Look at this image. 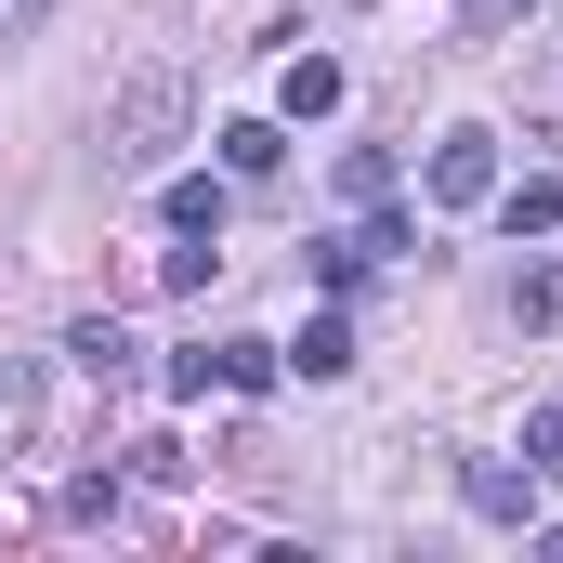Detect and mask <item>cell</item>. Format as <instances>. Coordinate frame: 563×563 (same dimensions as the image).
Segmentation results:
<instances>
[{"mask_svg":"<svg viewBox=\"0 0 563 563\" xmlns=\"http://www.w3.org/2000/svg\"><path fill=\"white\" fill-rule=\"evenodd\" d=\"M170 119H184V92H170V79H132V106L106 119V157H119V170H157V157H170Z\"/></svg>","mask_w":563,"mask_h":563,"instance_id":"cell-1","label":"cell"},{"mask_svg":"<svg viewBox=\"0 0 563 563\" xmlns=\"http://www.w3.org/2000/svg\"><path fill=\"white\" fill-rule=\"evenodd\" d=\"M498 197V132H445L432 144V210H485Z\"/></svg>","mask_w":563,"mask_h":563,"instance_id":"cell-2","label":"cell"},{"mask_svg":"<svg viewBox=\"0 0 563 563\" xmlns=\"http://www.w3.org/2000/svg\"><path fill=\"white\" fill-rule=\"evenodd\" d=\"M459 498H472L485 525H525V511H538V459H525V472H511V459H472V472H459Z\"/></svg>","mask_w":563,"mask_h":563,"instance_id":"cell-3","label":"cell"},{"mask_svg":"<svg viewBox=\"0 0 563 563\" xmlns=\"http://www.w3.org/2000/svg\"><path fill=\"white\" fill-rule=\"evenodd\" d=\"M288 367H301V380H341V367H354V328H341V314H314V328L288 341Z\"/></svg>","mask_w":563,"mask_h":563,"instance_id":"cell-4","label":"cell"},{"mask_svg":"<svg viewBox=\"0 0 563 563\" xmlns=\"http://www.w3.org/2000/svg\"><path fill=\"white\" fill-rule=\"evenodd\" d=\"M498 223H511V236H563V184H551V170H538V184H511V197H498Z\"/></svg>","mask_w":563,"mask_h":563,"instance_id":"cell-5","label":"cell"},{"mask_svg":"<svg viewBox=\"0 0 563 563\" xmlns=\"http://www.w3.org/2000/svg\"><path fill=\"white\" fill-rule=\"evenodd\" d=\"M276 157H288V132H276V119H236V132H223V170H236V184H263Z\"/></svg>","mask_w":563,"mask_h":563,"instance_id":"cell-6","label":"cell"},{"mask_svg":"<svg viewBox=\"0 0 563 563\" xmlns=\"http://www.w3.org/2000/svg\"><path fill=\"white\" fill-rule=\"evenodd\" d=\"M328 106H341V66L301 53V66H288V119H328Z\"/></svg>","mask_w":563,"mask_h":563,"instance_id":"cell-7","label":"cell"},{"mask_svg":"<svg viewBox=\"0 0 563 563\" xmlns=\"http://www.w3.org/2000/svg\"><path fill=\"white\" fill-rule=\"evenodd\" d=\"M170 223H184V236H223V184H210V170H197V184H170Z\"/></svg>","mask_w":563,"mask_h":563,"instance_id":"cell-8","label":"cell"},{"mask_svg":"<svg viewBox=\"0 0 563 563\" xmlns=\"http://www.w3.org/2000/svg\"><path fill=\"white\" fill-rule=\"evenodd\" d=\"M66 354H79V367H92V380H132V341H119V328H79V341H66Z\"/></svg>","mask_w":563,"mask_h":563,"instance_id":"cell-9","label":"cell"},{"mask_svg":"<svg viewBox=\"0 0 563 563\" xmlns=\"http://www.w3.org/2000/svg\"><path fill=\"white\" fill-rule=\"evenodd\" d=\"M525 459H538V485H551V472H563V394H551V407H538V420H525Z\"/></svg>","mask_w":563,"mask_h":563,"instance_id":"cell-10","label":"cell"},{"mask_svg":"<svg viewBox=\"0 0 563 563\" xmlns=\"http://www.w3.org/2000/svg\"><path fill=\"white\" fill-rule=\"evenodd\" d=\"M13 432H26V367L0 354V445H13Z\"/></svg>","mask_w":563,"mask_h":563,"instance_id":"cell-11","label":"cell"},{"mask_svg":"<svg viewBox=\"0 0 563 563\" xmlns=\"http://www.w3.org/2000/svg\"><path fill=\"white\" fill-rule=\"evenodd\" d=\"M525 13H538V0H472V26H485V40H498V26H525Z\"/></svg>","mask_w":563,"mask_h":563,"instance_id":"cell-12","label":"cell"},{"mask_svg":"<svg viewBox=\"0 0 563 563\" xmlns=\"http://www.w3.org/2000/svg\"><path fill=\"white\" fill-rule=\"evenodd\" d=\"M13 13H26V0H0V26H13Z\"/></svg>","mask_w":563,"mask_h":563,"instance_id":"cell-13","label":"cell"}]
</instances>
